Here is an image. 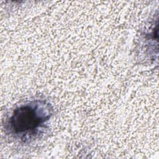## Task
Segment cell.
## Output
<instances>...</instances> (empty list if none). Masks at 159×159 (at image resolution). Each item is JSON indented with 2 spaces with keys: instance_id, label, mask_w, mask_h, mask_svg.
Masks as SVG:
<instances>
[{
  "instance_id": "cell-1",
  "label": "cell",
  "mask_w": 159,
  "mask_h": 159,
  "mask_svg": "<svg viewBox=\"0 0 159 159\" xmlns=\"http://www.w3.org/2000/svg\"><path fill=\"white\" fill-rule=\"evenodd\" d=\"M51 104L36 99L16 107L6 121L5 129L12 137L25 141L35 135L52 115Z\"/></svg>"
}]
</instances>
